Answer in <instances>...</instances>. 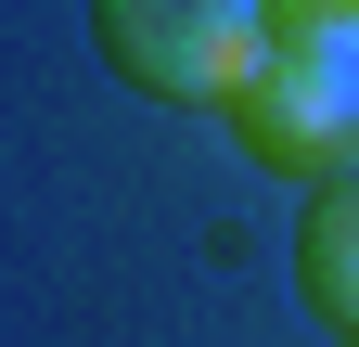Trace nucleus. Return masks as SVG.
I'll use <instances>...</instances> for the list:
<instances>
[{"label": "nucleus", "mask_w": 359, "mask_h": 347, "mask_svg": "<svg viewBox=\"0 0 359 347\" xmlns=\"http://www.w3.org/2000/svg\"><path fill=\"white\" fill-rule=\"evenodd\" d=\"M90 52H103L142 103H205L231 116L257 65L283 52L269 0H90Z\"/></svg>", "instance_id": "f257e3e1"}, {"label": "nucleus", "mask_w": 359, "mask_h": 347, "mask_svg": "<svg viewBox=\"0 0 359 347\" xmlns=\"http://www.w3.org/2000/svg\"><path fill=\"white\" fill-rule=\"evenodd\" d=\"M218 129H231L269 181H308V193L359 181V26L283 39V52L257 65V91L218 116Z\"/></svg>", "instance_id": "f03ea898"}, {"label": "nucleus", "mask_w": 359, "mask_h": 347, "mask_svg": "<svg viewBox=\"0 0 359 347\" xmlns=\"http://www.w3.org/2000/svg\"><path fill=\"white\" fill-rule=\"evenodd\" d=\"M295 296H308V322H334L359 347V181L308 193V219H295Z\"/></svg>", "instance_id": "7ed1b4c3"}, {"label": "nucleus", "mask_w": 359, "mask_h": 347, "mask_svg": "<svg viewBox=\"0 0 359 347\" xmlns=\"http://www.w3.org/2000/svg\"><path fill=\"white\" fill-rule=\"evenodd\" d=\"M269 26H283V39H321V26H359V0H269Z\"/></svg>", "instance_id": "20e7f679"}]
</instances>
